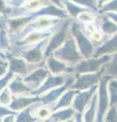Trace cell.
I'll return each instance as SVG.
<instances>
[{
  "label": "cell",
  "instance_id": "obj_29",
  "mask_svg": "<svg viewBox=\"0 0 117 122\" xmlns=\"http://www.w3.org/2000/svg\"><path fill=\"white\" fill-rule=\"evenodd\" d=\"M9 13V5L5 0H0V16L7 17Z\"/></svg>",
  "mask_w": 117,
  "mask_h": 122
},
{
  "label": "cell",
  "instance_id": "obj_13",
  "mask_svg": "<svg viewBox=\"0 0 117 122\" xmlns=\"http://www.w3.org/2000/svg\"><path fill=\"white\" fill-rule=\"evenodd\" d=\"M35 18L34 15H28V16H20V17H12L6 20V30L9 35L18 34L21 32L30 22L33 21Z\"/></svg>",
  "mask_w": 117,
  "mask_h": 122
},
{
  "label": "cell",
  "instance_id": "obj_22",
  "mask_svg": "<svg viewBox=\"0 0 117 122\" xmlns=\"http://www.w3.org/2000/svg\"><path fill=\"white\" fill-rule=\"evenodd\" d=\"M63 5L64 8L68 13V16L72 17V18H76L78 17V15L81 14L82 12H86V9L81 5L75 4L74 2L70 1V0H63Z\"/></svg>",
  "mask_w": 117,
  "mask_h": 122
},
{
  "label": "cell",
  "instance_id": "obj_19",
  "mask_svg": "<svg viewBox=\"0 0 117 122\" xmlns=\"http://www.w3.org/2000/svg\"><path fill=\"white\" fill-rule=\"evenodd\" d=\"M76 115L75 110L70 107V108H64V109H59L54 111L53 115L51 116L50 120L54 122H66L70 119H73Z\"/></svg>",
  "mask_w": 117,
  "mask_h": 122
},
{
  "label": "cell",
  "instance_id": "obj_8",
  "mask_svg": "<svg viewBox=\"0 0 117 122\" xmlns=\"http://www.w3.org/2000/svg\"><path fill=\"white\" fill-rule=\"evenodd\" d=\"M50 71L48 70L46 67V64L44 66H41L37 68L36 70H34L32 73H30L25 77H24L25 82L27 83V86L31 89L34 93H37V91L43 86V83L47 79V77L50 75Z\"/></svg>",
  "mask_w": 117,
  "mask_h": 122
},
{
  "label": "cell",
  "instance_id": "obj_39",
  "mask_svg": "<svg viewBox=\"0 0 117 122\" xmlns=\"http://www.w3.org/2000/svg\"><path fill=\"white\" fill-rule=\"evenodd\" d=\"M47 122H54V121H51V120H50V119H49V120H48V121H47Z\"/></svg>",
  "mask_w": 117,
  "mask_h": 122
},
{
  "label": "cell",
  "instance_id": "obj_18",
  "mask_svg": "<svg viewBox=\"0 0 117 122\" xmlns=\"http://www.w3.org/2000/svg\"><path fill=\"white\" fill-rule=\"evenodd\" d=\"M76 94H77V91H75V90H71V89L67 90L61 96V98L58 100V102L56 103V105L54 106V111L59 110V109L72 107V103H73L75 96H76Z\"/></svg>",
  "mask_w": 117,
  "mask_h": 122
},
{
  "label": "cell",
  "instance_id": "obj_5",
  "mask_svg": "<svg viewBox=\"0 0 117 122\" xmlns=\"http://www.w3.org/2000/svg\"><path fill=\"white\" fill-rule=\"evenodd\" d=\"M49 39L50 38H47V39L43 40L42 42L36 44L33 47L22 51L16 57H21V58H24L25 61H28L31 64L43 63L45 61V50H46V47L49 43Z\"/></svg>",
  "mask_w": 117,
  "mask_h": 122
},
{
  "label": "cell",
  "instance_id": "obj_3",
  "mask_svg": "<svg viewBox=\"0 0 117 122\" xmlns=\"http://www.w3.org/2000/svg\"><path fill=\"white\" fill-rule=\"evenodd\" d=\"M69 35H70V21L68 20H65L63 25L49 39V43L46 47V50H45V60L48 57L53 55L54 51L57 50L59 47H61L65 43Z\"/></svg>",
  "mask_w": 117,
  "mask_h": 122
},
{
  "label": "cell",
  "instance_id": "obj_21",
  "mask_svg": "<svg viewBox=\"0 0 117 122\" xmlns=\"http://www.w3.org/2000/svg\"><path fill=\"white\" fill-rule=\"evenodd\" d=\"M35 104L28 109L16 113L15 122H40L35 116Z\"/></svg>",
  "mask_w": 117,
  "mask_h": 122
},
{
  "label": "cell",
  "instance_id": "obj_40",
  "mask_svg": "<svg viewBox=\"0 0 117 122\" xmlns=\"http://www.w3.org/2000/svg\"><path fill=\"white\" fill-rule=\"evenodd\" d=\"M47 121H48V120H47ZM47 121H45V122H47Z\"/></svg>",
  "mask_w": 117,
  "mask_h": 122
},
{
  "label": "cell",
  "instance_id": "obj_24",
  "mask_svg": "<svg viewBox=\"0 0 117 122\" xmlns=\"http://www.w3.org/2000/svg\"><path fill=\"white\" fill-rule=\"evenodd\" d=\"M108 94L110 99V105L117 106V79H112L108 81Z\"/></svg>",
  "mask_w": 117,
  "mask_h": 122
},
{
  "label": "cell",
  "instance_id": "obj_34",
  "mask_svg": "<svg viewBox=\"0 0 117 122\" xmlns=\"http://www.w3.org/2000/svg\"><path fill=\"white\" fill-rule=\"evenodd\" d=\"M15 115L16 114H11L4 117L2 120H0V122H15Z\"/></svg>",
  "mask_w": 117,
  "mask_h": 122
},
{
  "label": "cell",
  "instance_id": "obj_26",
  "mask_svg": "<svg viewBox=\"0 0 117 122\" xmlns=\"http://www.w3.org/2000/svg\"><path fill=\"white\" fill-rule=\"evenodd\" d=\"M104 122H117V106H111L104 117Z\"/></svg>",
  "mask_w": 117,
  "mask_h": 122
},
{
  "label": "cell",
  "instance_id": "obj_9",
  "mask_svg": "<svg viewBox=\"0 0 117 122\" xmlns=\"http://www.w3.org/2000/svg\"><path fill=\"white\" fill-rule=\"evenodd\" d=\"M75 74L74 73H67V74H59V75H54V74H50L47 77V79L45 81V82L43 83V86L40 87L39 90L37 91L36 96L40 97L41 95H43L47 92L56 89V87H59L71 79Z\"/></svg>",
  "mask_w": 117,
  "mask_h": 122
},
{
  "label": "cell",
  "instance_id": "obj_14",
  "mask_svg": "<svg viewBox=\"0 0 117 122\" xmlns=\"http://www.w3.org/2000/svg\"><path fill=\"white\" fill-rule=\"evenodd\" d=\"M46 62V67L50 71L51 74L59 75V74H67V73H73V67L68 66L59 59L55 58L54 56H50L45 60Z\"/></svg>",
  "mask_w": 117,
  "mask_h": 122
},
{
  "label": "cell",
  "instance_id": "obj_38",
  "mask_svg": "<svg viewBox=\"0 0 117 122\" xmlns=\"http://www.w3.org/2000/svg\"><path fill=\"white\" fill-rule=\"evenodd\" d=\"M5 1H6L7 3H8V2H11V1H12V0H5Z\"/></svg>",
  "mask_w": 117,
  "mask_h": 122
},
{
  "label": "cell",
  "instance_id": "obj_32",
  "mask_svg": "<svg viewBox=\"0 0 117 122\" xmlns=\"http://www.w3.org/2000/svg\"><path fill=\"white\" fill-rule=\"evenodd\" d=\"M76 4H80L81 6H90L94 7L95 6V0H70Z\"/></svg>",
  "mask_w": 117,
  "mask_h": 122
},
{
  "label": "cell",
  "instance_id": "obj_36",
  "mask_svg": "<svg viewBox=\"0 0 117 122\" xmlns=\"http://www.w3.org/2000/svg\"><path fill=\"white\" fill-rule=\"evenodd\" d=\"M0 58H3V59H6V55L4 54L3 52L0 51Z\"/></svg>",
  "mask_w": 117,
  "mask_h": 122
},
{
  "label": "cell",
  "instance_id": "obj_12",
  "mask_svg": "<svg viewBox=\"0 0 117 122\" xmlns=\"http://www.w3.org/2000/svg\"><path fill=\"white\" fill-rule=\"evenodd\" d=\"M97 91H98V86H95L88 91L77 92L72 103V108L75 110V112L80 114L84 113L86 109L89 107L90 103L92 101L93 97L95 96V94L97 93Z\"/></svg>",
  "mask_w": 117,
  "mask_h": 122
},
{
  "label": "cell",
  "instance_id": "obj_30",
  "mask_svg": "<svg viewBox=\"0 0 117 122\" xmlns=\"http://www.w3.org/2000/svg\"><path fill=\"white\" fill-rule=\"evenodd\" d=\"M11 114H15V113H14L9 107L0 105V120H2L3 118L6 117V116L11 115Z\"/></svg>",
  "mask_w": 117,
  "mask_h": 122
},
{
  "label": "cell",
  "instance_id": "obj_28",
  "mask_svg": "<svg viewBox=\"0 0 117 122\" xmlns=\"http://www.w3.org/2000/svg\"><path fill=\"white\" fill-rule=\"evenodd\" d=\"M13 76H14V74L11 71H9L8 73H7V75H5L4 77H2V78H0V93L8 86L10 81L13 78Z\"/></svg>",
  "mask_w": 117,
  "mask_h": 122
},
{
  "label": "cell",
  "instance_id": "obj_25",
  "mask_svg": "<svg viewBox=\"0 0 117 122\" xmlns=\"http://www.w3.org/2000/svg\"><path fill=\"white\" fill-rule=\"evenodd\" d=\"M13 99H14V95L7 86L6 89H4L0 93V105L9 107V105L12 103Z\"/></svg>",
  "mask_w": 117,
  "mask_h": 122
},
{
  "label": "cell",
  "instance_id": "obj_1",
  "mask_svg": "<svg viewBox=\"0 0 117 122\" xmlns=\"http://www.w3.org/2000/svg\"><path fill=\"white\" fill-rule=\"evenodd\" d=\"M52 56H54L55 58L59 59L70 67H74L80 61L84 59L71 33L65 43L61 47H59L57 50H55Z\"/></svg>",
  "mask_w": 117,
  "mask_h": 122
},
{
  "label": "cell",
  "instance_id": "obj_7",
  "mask_svg": "<svg viewBox=\"0 0 117 122\" xmlns=\"http://www.w3.org/2000/svg\"><path fill=\"white\" fill-rule=\"evenodd\" d=\"M70 33H71V35L73 36L75 42H76V45H77L78 50H80L81 54L82 56V58L89 59L93 54V46L88 38L84 35L82 30H81V26L77 24H75V22L71 24Z\"/></svg>",
  "mask_w": 117,
  "mask_h": 122
},
{
  "label": "cell",
  "instance_id": "obj_6",
  "mask_svg": "<svg viewBox=\"0 0 117 122\" xmlns=\"http://www.w3.org/2000/svg\"><path fill=\"white\" fill-rule=\"evenodd\" d=\"M102 71L97 73H85V74H75V81L73 85L70 86L71 90L77 92L88 91L95 86H99V82L102 79Z\"/></svg>",
  "mask_w": 117,
  "mask_h": 122
},
{
  "label": "cell",
  "instance_id": "obj_27",
  "mask_svg": "<svg viewBox=\"0 0 117 122\" xmlns=\"http://www.w3.org/2000/svg\"><path fill=\"white\" fill-rule=\"evenodd\" d=\"M9 72V63L7 59L0 58V78L4 77Z\"/></svg>",
  "mask_w": 117,
  "mask_h": 122
},
{
  "label": "cell",
  "instance_id": "obj_33",
  "mask_svg": "<svg viewBox=\"0 0 117 122\" xmlns=\"http://www.w3.org/2000/svg\"><path fill=\"white\" fill-rule=\"evenodd\" d=\"M50 3H52L53 5L59 7V8H62V9H65L64 8V5H63V0H48Z\"/></svg>",
  "mask_w": 117,
  "mask_h": 122
},
{
  "label": "cell",
  "instance_id": "obj_4",
  "mask_svg": "<svg viewBox=\"0 0 117 122\" xmlns=\"http://www.w3.org/2000/svg\"><path fill=\"white\" fill-rule=\"evenodd\" d=\"M6 59L8 60L9 63V71H11L14 75H18L21 77H25L30 73H32L34 70L41 66H44L46 62L41 63V64H31L28 61H25L21 57L16 56H7Z\"/></svg>",
  "mask_w": 117,
  "mask_h": 122
},
{
  "label": "cell",
  "instance_id": "obj_37",
  "mask_svg": "<svg viewBox=\"0 0 117 122\" xmlns=\"http://www.w3.org/2000/svg\"><path fill=\"white\" fill-rule=\"evenodd\" d=\"M66 122H75V119L73 118V119H70V120H68V121H66Z\"/></svg>",
  "mask_w": 117,
  "mask_h": 122
},
{
  "label": "cell",
  "instance_id": "obj_11",
  "mask_svg": "<svg viewBox=\"0 0 117 122\" xmlns=\"http://www.w3.org/2000/svg\"><path fill=\"white\" fill-rule=\"evenodd\" d=\"M74 81H75V75L71 79H69L65 85H63L59 87H56V89H53V90L47 92V93L41 95L39 97L40 101L42 102L44 105H49V106H52L54 108V106L56 105V103L58 102L59 99L61 98L62 95L65 93L67 90H69L70 86L73 85Z\"/></svg>",
  "mask_w": 117,
  "mask_h": 122
},
{
  "label": "cell",
  "instance_id": "obj_23",
  "mask_svg": "<svg viewBox=\"0 0 117 122\" xmlns=\"http://www.w3.org/2000/svg\"><path fill=\"white\" fill-rule=\"evenodd\" d=\"M11 48L9 34L5 30H0V51L7 55Z\"/></svg>",
  "mask_w": 117,
  "mask_h": 122
},
{
  "label": "cell",
  "instance_id": "obj_2",
  "mask_svg": "<svg viewBox=\"0 0 117 122\" xmlns=\"http://www.w3.org/2000/svg\"><path fill=\"white\" fill-rule=\"evenodd\" d=\"M108 81H109V76H103L101 81L99 82V86H98V91H97L98 103H97L96 122H104V117L106 115L109 108L111 107L108 89H107Z\"/></svg>",
  "mask_w": 117,
  "mask_h": 122
},
{
  "label": "cell",
  "instance_id": "obj_17",
  "mask_svg": "<svg viewBox=\"0 0 117 122\" xmlns=\"http://www.w3.org/2000/svg\"><path fill=\"white\" fill-rule=\"evenodd\" d=\"M54 113V108L49 105H44L39 101L35 104V116L40 122H45L49 120Z\"/></svg>",
  "mask_w": 117,
  "mask_h": 122
},
{
  "label": "cell",
  "instance_id": "obj_16",
  "mask_svg": "<svg viewBox=\"0 0 117 122\" xmlns=\"http://www.w3.org/2000/svg\"><path fill=\"white\" fill-rule=\"evenodd\" d=\"M39 101L40 98L37 96H14L12 103L9 105V108L16 114L22 110L30 108Z\"/></svg>",
  "mask_w": 117,
  "mask_h": 122
},
{
  "label": "cell",
  "instance_id": "obj_15",
  "mask_svg": "<svg viewBox=\"0 0 117 122\" xmlns=\"http://www.w3.org/2000/svg\"><path fill=\"white\" fill-rule=\"evenodd\" d=\"M8 89L12 92L14 96H36L35 93L25 82L24 77L18 75L13 76L8 85Z\"/></svg>",
  "mask_w": 117,
  "mask_h": 122
},
{
  "label": "cell",
  "instance_id": "obj_35",
  "mask_svg": "<svg viewBox=\"0 0 117 122\" xmlns=\"http://www.w3.org/2000/svg\"><path fill=\"white\" fill-rule=\"evenodd\" d=\"M74 119H75V122H84V119H82V114H80V113H76Z\"/></svg>",
  "mask_w": 117,
  "mask_h": 122
},
{
  "label": "cell",
  "instance_id": "obj_10",
  "mask_svg": "<svg viewBox=\"0 0 117 122\" xmlns=\"http://www.w3.org/2000/svg\"><path fill=\"white\" fill-rule=\"evenodd\" d=\"M107 57L101 59H82L73 67L74 74H85V73H97L100 72L102 65L106 62Z\"/></svg>",
  "mask_w": 117,
  "mask_h": 122
},
{
  "label": "cell",
  "instance_id": "obj_20",
  "mask_svg": "<svg viewBox=\"0 0 117 122\" xmlns=\"http://www.w3.org/2000/svg\"><path fill=\"white\" fill-rule=\"evenodd\" d=\"M97 103H98V96L97 93L93 97L89 107L86 109V111L82 113V119L84 122H96L97 119Z\"/></svg>",
  "mask_w": 117,
  "mask_h": 122
},
{
  "label": "cell",
  "instance_id": "obj_31",
  "mask_svg": "<svg viewBox=\"0 0 117 122\" xmlns=\"http://www.w3.org/2000/svg\"><path fill=\"white\" fill-rule=\"evenodd\" d=\"M93 18H94V16L90 12H82L81 14L78 15L77 20L82 22H91L93 20Z\"/></svg>",
  "mask_w": 117,
  "mask_h": 122
}]
</instances>
